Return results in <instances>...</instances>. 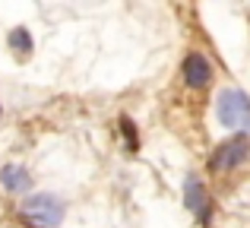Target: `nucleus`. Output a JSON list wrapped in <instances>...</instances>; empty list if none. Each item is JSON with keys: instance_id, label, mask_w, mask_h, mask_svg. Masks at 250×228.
Returning a JSON list of instances; mask_svg holds the SVG:
<instances>
[{"instance_id": "f257e3e1", "label": "nucleus", "mask_w": 250, "mask_h": 228, "mask_svg": "<svg viewBox=\"0 0 250 228\" xmlns=\"http://www.w3.org/2000/svg\"><path fill=\"white\" fill-rule=\"evenodd\" d=\"M215 114H219L222 127L247 133L250 130V95L241 92V89H222L219 99H215Z\"/></svg>"}, {"instance_id": "f03ea898", "label": "nucleus", "mask_w": 250, "mask_h": 228, "mask_svg": "<svg viewBox=\"0 0 250 228\" xmlns=\"http://www.w3.org/2000/svg\"><path fill=\"white\" fill-rule=\"evenodd\" d=\"M25 222H32L35 228H57L67 216V206L54 197V193H32V197L22 200L19 206Z\"/></svg>"}, {"instance_id": "7ed1b4c3", "label": "nucleus", "mask_w": 250, "mask_h": 228, "mask_svg": "<svg viewBox=\"0 0 250 228\" xmlns=\"http://www.w3.org/2000/svg\"><path fill=\"white\" fill-rule=\"evenodd\" d=\"M247 155H250L247 133H234V136H228L225 143L215 146L209 165H212V171H231V168H238L241 162H247Z\"/></svg>"}, {"instance_id": "20e7f679", "label": "nucleus", "mask_w": 250, "mask_h": 228, "mask_svg": "<svg viewBox=\"0 0 250 228\" xmlns=\"http://www.w3.org/2000/svg\"><path fill=\"white\" fill-rule=\"evenodd\" d=\"M181 73H184V83H187L190 89H203V86H209V80H212V63H209L206 54L193 51V54L184 57Z\"/></svg>"}, {"instance_id": "39448f33", "label": "nucleus", "mask_w": 250, "mask_h": 228, "mask_svg": "<svg viewBox=\"0 0 250 228\" xmlns=\"http://www.w3.org/2000/svg\"><path fill=\"white\" fill-rule=\"evenodd\" d=\"M184 200H187V209L193 212L196 219L206 222V219H209V197H206V187H203L196 178L184 181Z\"/></svg>"}, {"instance_id": "423d86ee", "label": "nucleus", "mask_w": 250, "mask_h": 228, "mask_svg": "<svg viewBox=\"0 0 250 228\" xmlns=\"http://www.w3.org/2000/svg\"><path fill=\"white\" fill-rule=\"evenodd\" d=\"M0 184H3L10 193H22V190L32 187V178H29V171H25L22 165L6 162V165H0Z\"/></svg>"}, {"instance_id": "0eeeda50", "label": "nucleus", "mask_w": 250, "mask_h": 228, "mask_svg": "<svg viewBox=\"0 0 250 228\" xmlns=\"http://www.w3.org/2000/svg\"><path fill=\"white\" fill-rule=\"evenodd\" d=\"M10 44H13L16 51H32V35H29L25 29H13V32H10Z\"/></svg>"}]
</instances>
